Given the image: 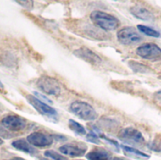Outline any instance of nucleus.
<instances>
[{
  "label": "nucleus",
  "mask_w": 161,
  "mask_h": 160,
  "mask_svg": "<svg viewBox=\"0 0 161 160\" xmlns=\"http://www.w3.org/2000/svg\"><path fill=\"white\" fill-rule=\"evenodd\" d=\"M92 21L100 28L110 31L114 30L119 25V21L116 17L100 10H94L91 13Z\"/></svg>",
  "instance_id": "1"
},
{
  "label": "nucleus",
  "mask_w": 161,
  "mask_h": 160,
  "mask_svg": "<svg viewBox=\"0 0 161 160\" xmlns=\"http://www.w3.org/2000/svg\"><path fill=\"white\" fill-rule=\"evenodd\" d=\"M70 110L84 121H93L98 116L95 109L90 104L81 101L74 102L70 107Z\"/></svg>",
  "instance_id": "2"
},
{
  "label": "nucleus",
  "mask_w": 161,
  "mask_h": 160,
  "mask_svg": "<svg viewBox=\"0 0 161 160\" xmlns=\"http://www.w3.org/2000/svg\"><path fill=\"white\" fill-rule=\"evenodd\" d=\"M37 85L39 87V89L48 94V95H58L61 91V87L59 85V83L55 79V78H52L50 76H42L38 82H37Z\"/></svg>",
  "instance_id": "3"
},
{
  "label": "nucleus",
  "mask_w": 161,
  "mask_h": 160,
  "mask_svg": "<svg viewBox=\"0 0 161 160\" xmlns=\"http://www.w3.org/2000/svg\"><path fill=\"white\" fill-rule=\"evenodd\" d=\"M137 55L148 60H160L161 48L155 43H145L138 47Z\"/></svg>",
  "instance_id": "4"
},
{
  "label": "nucleus",
  "mask_w": 161,
  "mask_h": 160,
  "mask_svg": "<svg viewBox=\"0 0 161 160\" xmlns=\"http://www.w3.org/2000/svg\"><path fill=\"white\" fill-rule=\"evenodd\" d=\"M119 139L122 140L125 142L130 143V144H143L144 143V138L142 136V134L133 128V127H127L123 129L120 133H119Z\"/></svg>",
  "instance_id": "5"
},
{
  "label": "nucleus",
  "mask_w": 161,
  "mask_h": 160,
  "mask_svg": "<svg viewBox=\"0 0 161 160\" xmlns=\"http://www.w3.org/2000/svg\"><path fill=\"white\" fill-rule=\"evenodd\" d=\"M27 100L30 103V105L42 115L48 116V117H57L58 112L55 108L48 106L42 100H40L38 97H35L33 95H27Z\"/></svg>",
  "instance_id": "6"
},
{
  "label": "nucleus",
  "mask_w": 161,
  "mask_h": 160,
  "mask_svg": "<svg viewBox=\"0 0 161 160\" xmlns=\"http://www.w3.org/2000/svg\"><path fill=\"white\" fill-rule=\"evenodd\" d=\"M117 37L120 42L124 44L137 43L142 40V36L133 27H125L118 31Z\"/></svg>",
  "instance_id": "7"
},
{
  "label": "nucleus",
  "mask_w": 161,
  "mask_h": 160,
  "mask_svg": "<svg viewBox=\"0 0 161 160\" xmlns=\"http://www.w3.org/2000/svg\"><path fill=\"white\" fill-rule=\"evenodd\" d=\"M2 126L5 127L6 129H8L10 131L13 132H18L23 130L25 125V120L20 116H16V115H8L6 116L5 118H3L2 122Z\"/></svg>",
  "instance_id": "8"
},
{
  "label": "nucleus",
  "mask_w": 161,
  "mask_h": 160,
  "mask_svg": "<svg viewBox=\"0 0 161 160\" xmlns=\"http://www.w3.org/2000/svg\"><path fill=\"white\" fill-rule=\"evenodd\" d=\"M27 141L35 147H49L53 143V138L49 135L41 133V132H34L27 137Z\"/></svg>",
  "instance_id": "9"
},
{
  "label": "nucleus",
  "mask_w": 161,
  "mask_h": 160,
  "mask_svg": "<svg viewBox=\"0 0 161 160\" xmlns=\"http://www.w3.org/2000/svg\"><path fill=\"white\" fill-rule=\"evenodd\" d=\"M74 54L78 57L79 58L92 64V65H96L99 64L101 62V58L99 56H97L94 52H92L91 49L87 48V47H81L77 50H75L74 52Z\"/></svg>",
  "instance_id": "10"
},
{
  "label": "nucleus",
  "mask_w": 161,
  "mask_h": 160,
  "mask_svg": "<svg viewBox=\"0 0 161 160\" xmlns=\"http://www.w3.org/2000/svg\"><path fill=\"white\" fill-rule=\"evenodd\" d=\"M87 148H81L75 145H72V144H66L63 145L59 148V152L62 153L65 156H69L71 157H82L85 155Z\"/></svg>",
  "instance_id": "11"
},
{
  "label": "nucleus",
  "mask_w": 161,
  "mask_h": 160,
  "mask_svg": "<svg viewBox=\"0 0 161 160\" xmlns=\"http://www.w3.org/2000/svg\"><path fill=\"white\" fill-rule=\"evenodd\" d=\"M130 11L135 17L143 21H152L154 19V15L152 14V12L141 5H135L131 8Z\"/></svg>",
  "instance_id": "12"
},
{
  "label": "nucleus",
  "mask_w": 161,
  "mask_h": 160,
  "mask_svg": "<svg viewBox=\"0 0 161 160\" xmlns=\"http://www.w3.org/2000/svg\"><path fill=\"white\" fill-rule=\"evenodd\" d=\"M11 145L19 150V151H22L25 154H30V155H34L36 154V149L25 140H17V141H14Z\"/></svg>",
  "instance_id": "13"
},
{
  "label": "nucleus",
  "mask_w": 161,
  "mask_h": 160,
  "mask_svg": "<svg viewBox=\"0 0 161 160\" xmlns=\"http://www.w3.org/2000/svg\"><path fill=\"white\" fill-rule=\"evenodd\" d=\"M86 157L89 160H111L112 156L109 152L104 149H95L87 154Z\"/></svg>",
  "instance_id": "14"
},
{
  "label": "nucleus",
  "mask_w": 161,
  "mask_h": 160,
  "mask_svg": "<svg viewBox=\"0 0 161 160\" xmlns=\"http://www.w3.org/2000/svg\"><path fill=\"white\" fill-rule=\"evenodd\" d=\"M137 27H138V29H139L142 33H143V34H145V35H147V36L156 37V38H158V37L160 36V33H159L158 31H157V30H155V29H153V28H151V27H149V26L142 25H139Z\"/></svg>",
  "instance_id": "15"
},
{
  "label": "nucleus",
  "mask_w": 161,
  "mask_h": 160,
  "mask_svg": "<svg viewBox=\"0 0 161 160\" xmlns=\"http://www.w3.org/2000/svg\"><path fill=\"white\" fill-rule=\"evenodd\" d=\"M69 127L71 128V130L78 135H86V129L80 124L74 120H69Z\"/></svg>",
  "instance_id": "16"
},
{
  "label": "nucleus",
  "mask_w": 161,
  "mask_h": 160,
  "mask_svg": "<svg viewBox=\"0 0 161 160\" xmlns=\"http://www.w3.org/2000/svg\"><path fill=\"white\" fill-rule=\"evenodd\" d=\"M123 149L126 152V153H129V154H132V155H135L136 157H142V158H149V156L137 150L136 148H133V147H129V146H125L124 145L123 146Z\"/></svg>",
  "instance_id": "17"
},
{
  "label": "nucleus",
  "mask_w": 161,
  "mask_h": 160,
  "mask_svg": "<svg viewBox=\"0 0 161 160\" xmlns=\"http://www.w3.org/2000/svg\"><path fill=\"white\" fill-rule=\"evenodd\" d=\"M130 67L137 73H146L147 71H151L148 67L144 66L143 64H141V63H138V62H134V61H131L130 63Z\"/></svg>",
  "instance_id": "18"
},
{
  "label": "nucleus",
  "mask_w": 161,
  "mask_h": 160,
  "mask_svg": "<svg viewBox=\"0 0 161 160\" xmlns=\"http://www.w3.org/2000/svg\"><path fill=\"white\" fill-rule=\"evenodd\" d=\"M44 156L53 160H67V158L65 157H63V156L59 155L58 153H57L55 151H52V150L45 151L44 152Z\"/></svg>",
  "instance_id": "19"
},
{
  "label": "nucleus",
  "mask_w": 161,
  "mask_h": 160,
  "mask_svg": "<svg viewBox=\"0 0 161 160\" xmlns=\"http://www.w3.org/2000/svg\"><path fill=\"white\" fill-rule=\"evenodd\" d=\"M87 140L89 141L93 142V143H96V144H99L100 143L99 138H98V136L96 135L95 132H90L89 134H87Z\"/></svg>",
  "instance_id": "20"
},
{
  "label": "nucleus",
  "mask_w": 161,
  "mask_h": 160,
  "mask_svg": "<svg viewBox=\"0 0 161 160\" xmlns=\"http://www.w3.org/2000/svg\"><path fill=\"white\" fill-rule=\"evenodd\" d=\"M150 148L154 151L157 152H161V141H155L153 142V144L150 146Z\"/></svg>",
  "instance_id": "21"
},
{
  "label": "nucleus",
  "mask_w": 161,
  "mask_h": 160,
  "mask_svg": "<svg viewBox=\"0 0 161 160\" xmlns=\"http://www.w3.org/2000/svg\"><path fill=\"white\" fill-rule=\"evenodd\" d=\"M155 97H156V99H157L159 103H161V91H158V92H157V93L155 94Z\"/></svg>",
  "instance_id": "22"
},
{
  "label": "nucleus",
  "mask_w": 161,
  "mask_h": 160,
  "mask_svg": "<svg viewBox=\"0 0 161 160\" xmlns=\"http://www.w3.org/2000/svg\"><path fill=\"white\" fill-rule=\"evenodd\" d=\"M0 92H2V93H5L6 92L5 87H4V85H3V83L1 81H0Z\"/></svg>",
  "instance_id": "23"
},
{
  "label": "nucleus",
  "mask_w": 161,
  "mask_h": 160,
  "mask_svg": "<svg viewBox=\"0 0 161 160\" xmlns=\"http://www.w3.org/2000/svg\"><path fill=\"white\" fill-rule=\"evenodd\" d=\"M7 160H25L21 157H13V158H10V159H7Z\"/></svg>",
  "instance_id": "24"
},
{
  "label": "nucleus",
  "mask_w": 161,
  "mask_h": 160,
  "mask_svg": "<svg viewBox=\"0 0 161 160\" xmlns=\"http://www.w3.org/2000/svg\"><path fill=\"white\" fill-rule=\"evenodd\" d=\"M114 160H126V159H124V158H115Z\"/></svg>",
  "instance_id": "25"
},
{
  "label": "nucleus",
  "mask_w": 161,
  "mask_h": 160,
  "mask_svg": "<svg viewBox=\"0 0 161 160\" xmlns=\"http://www.w3.org/2000/svg\"><path fill=\"white\" fill-rule=\"evenodd\" d=\"M1 144H3V141H2V140L0 139V145H1Z\"/></svg>",
  "instance_id": "26"
}]
</instances>
